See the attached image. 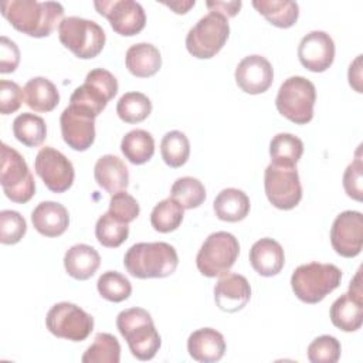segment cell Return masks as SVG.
Returning a JSON list of instances; mask_svg holds the SVG:
<instances>
[{"label": "cell", "mask_w": 363, "mask_h": 363, "mask_svg": "<svg viewBox=\"0 0 363 363\" xmlns=\"http://www.w3.org/2000/svg\"><path fill=\"white\" fill-rule=\"evenodd\" d=\"M0 183L6 197L14 203L24 204L35 193L34 177L24 157L6 143H1Z\"/></svg>", "instance_id": "obj_8"}, {"label": "cell", "mask_w": 363, "mask_h": 363, "mask_svg": "<svg viewBox=\"0 0 363 363\" xmlns=\"http://www.w3.org/2000/svg\"><path fill=\"white\" fill-rule=\"evenodd\" d=\"M342 281V271L333 264L308 262L299 265L291 277V286L298 299L318 303L335 291Z\"/></svg>", "instance_id": "obj_4"}, {"label": "cell", "mask_w": 363, "mask_h": 363, "mask_svg": "<svg viewBox=\"0 0 363 363\" xmlns=\"http://www.w3.org/2000/svg\"><path fill=\"white\" fill-rule=\"evenodd\" d=\"M250 262L261 277H274L284 268V248L274 238H261L250 250Z\"/></svg>", "instance_id": "obj_23"}, {"label": "cell", "mask_w": 363, "mask_h": 363, "mask_svg": "<svg viewBox=\"0 0 363 363\" xmlns=\"http://www.w3.org/2000/svg\"><path fill=\"white\" fill-rule=\"evenodd\" d=\"M152 112L150 99L142 92H126L116 104L118 116L126 123H139L145 121Z\"/></svg>", "instance_id": "obj_36"}, {"label": "cell", "mask_w": 363, "mask_h": 363, "mask_svg": "<svg viewBox=\"0 0 363 363\" xmlns=\"http://www.w3.org/2000/svg\"><path fill=\"white\" fill-rule=\"evenodd\" d=\"M252 6L272 26L279 28L292 27L299 17V6L291 0H254Z\"/></svg>", "instance_id": "obj_29"}, {"label": "cell", "mask_w": 363, "mask_h": 363, "mask_svg": "<svg viewBox=\"0 0 363 363\" xmlns=\"http://www.w3.org/2000/svg\"><path fill=\"white\" fill-rule=\"evenodd\" d=\"M330 244L345 258L357 257L363 248V216L360 211L340 213L330 228Z\"/></svg>", "instance_id": "obj_16"}, {"label": "cell", "mask_w": 363, "mask_h": 363, "mask_svg": "<svg viewBox=\"0 0 363 363\" xmlns=\"http://www.w3.org/2000/svg\"><path fill=\"white\" fill-rule=\"evenodd\" d=\"M34 170L52 193L67 191L75 177L74 166L69 159L51 146L40 149L34 160Z\"/></svg>", "instance_id": "obj_14"}, {"label": "cell", "mask_w": 363, "mask_h": 363, "mask_svg": "<svg viewBox=\"0 0 363 363\" xmlns=\"http://www.w3.org/2000/svg\"><path fill=\"white\" fill-rule=\"evenodd\" d=\"M108 213L119 221L129 224L139 216L140 207L133 196L126 193V190H122L111 196Z\"/></svg>", "instance_id": "obj_43"}, {"label": "cell", "mask_w": 363, "mask_h": 363, "mask_svg": "<svg viewBox=\"0 0 363 363\" xmlns=\"http://www.w3.org/2000/svg\"><path fill=\"white\" fill-rule=\"evenodd\" d=\"M45 326L57 337L82 342L94 330V318L75 303L58 302L48 311Z\"/></svg>", "instance_id": "obj_10"}, {"label": "cell", "mask_w": 363, "mask_h": 363, "mask_svg": "<svg viewBox=\"0 0 363 363\" xmlns=\"http://www.w3.org/2000/svg\"><path fill=\"white\" fill-rule=\"evenodd\" d=\"M329 316L332 323L343 332H356L360 329L363 323V289L360 269L350 281L349 291L332 303Z\"/></svg>", "instance_id": "obj_17"}, {"label": "cell", "mask_w": 363, "mask_h": 363, "mask_svg": "<svg viewBox=\"0 0 363 363\" xmlns=\"http://www.w3.org/2000/svg\"><path fill=\"white\" fill-rule=\"evenodd\" d=\"M3 17L20 33L30 37H48L64 20V7L58 1L3 0Z\"/></svg>", "instance_id": "obj_1"}, {"label": "cell", "mask_w": 363, "mask_h": 363, "mask_svg": "<svg viewBox=\"0 0 363 363\" xmlns=\"http://www.w3.org/2000/svg\"><path fill=\"white\" fill-rule=\"evenodd\" d=\"M170 197L177 201L184 210H191L200 207L206 200V189L204 184L191 176L179 177L172 189Z\"/></svg>", "instance_id": "obj_33"}, {"label": "cell", "mask_w": 363, "mask_h": 363, "mask_svg": "<svg viewBox=\"0 0 363 363\" xmlns=\"http://www.w3.org/2000/svg\"><path fill=\"white\" fill-rule=\"evenodd\" d=\"M96 11L106 17L112 30L121 35L132 37L146 26V14L140 3L133 0H96Z\"/></svg>", "instance_id": "obj_13"}, {"label": "cell", "mask_w": 363, "mask_h": 363, "mask_svg": "<svg viewBox=\"0 0 363 363\" xmlns=\"http://www.w3.org/2000/svg\"><path fill=\"white\" fill-rule=\"evenodd\" d=\"M20 64V50L14 41L9 37H0V72H14Z\"/></svg>", "instance_id": "obj_45"}, {"label": "cell", "mask_w": 363, "mask_h": 363, "mask_svg": "<svg viewBox=\"0 0 363 363\" xmlns=\"http://www.w3.org/2000/svg\"><path fill=\"white\" fill-rule=\"evenodd\" d=\"M160 155L170 167L183 166L190 156V142L180 130L167 132L160 142Z\"/></svg>", "instance_id": "obj_37"}, {"label": "cell", "mask_w": 363, "mask_h": 363, "mask_svg": "<svg viewBox=\"0 0 363 363\" xmlns=\"http://www.w3.org/2000/svg\"><path fill=\"white\" fill-rule=\"evenodd\" d=\"M121 345L111 333H96L94 343L81 357L82 363H119Z\"/></svg>", "instance_id": "obj_34"}, {"label": "cell", "mask_w": 363, "mask_h": 363, "mask_svg": "<svg viewBox=\"0 0 363 363\" xmlns=\"http://www.w3.org/2000/svg\"><path fill=\"white\" fill-rule=\"evenodd\" d=\"M301 64L312 72L326 71L335 60V43L325 31H311L302 37L298 45Z\"/></svg>", "instance_id": "obj_19"}, {"label": "cell", "mask_w": 363, "mask_h": 363, "mask_svg": "<svg viewBox=\"0 0 363 363\" xmlns=\"http://www.w3.org/2000/svg\"><path fill=\"white\" fill-rule=\"evenodd\" d=\"M240 254L238 240L227 231L210 234L201 244L196 265L201 275L207 278L221 277L235 264Z\"/></svg>", "instance_id": "obj_7"}, {"label": "cell", "mask_w": 363, "mask_h": 363, "mask_svg": "<svg viewBox=\"0 0 363 363\" xmlns=\"http://www.w3.org/2000/svg\"><path fill=\"white\" fill-rule=\"evenodd\" d=\"M14 138L28 147L43 145L47 138V125L44 119L31 112H23L13 121Z\"/></svg>", "instance_id": "obj_32"}, {"label": "cell", "mask_w": 363, "mask_h": 363, "mask_svg": "<svg viewBox=\"0 0 363 363\" xmlns=\"http://www.w3.org/2000/svg\"><path fill=\"white\" fill-rule=\"evenodd\" d=\"M241 4L242 3L240 0L238 1H207L206 3L207 9H210V11L224 16L227 20L230 17H234L240 11Z\"/></svg>", "instance_id": "obj_46"}, {"label": "cell", "mask_w": 363, "mask_h": 363, "mask_svg": "<svg viewBox=\"0 0 363 363\" xmlns=\"http://www.w3.org/2000/svg\"><path fill=\"white\" fill-rule=\"evenodd\" d=\"M362 145H359L353 162L346 167L343 173V189L346 194L356 200H363V160H362Z\"/></svg>", "instance_id": "obj_42"}, {"label": "cell", "mask_w": 363, "mask_h": 363, "mask_svg": "<svg viewBox=\"0 0 363 363\" xmlns=\"http://www.w3.org/2000/svg\"><path fill=\"white\" fill-rule=\"evenodd\" d=\"M94 177L98 186L111 194L126 190L129 184L128 167L123 160L115 155H104L96 160Z\"/></svg>", "instance_id": "obj_24"}, {"label": "cell", "mask_w": 363, "mask_h": 363, "mask_svg": "<svg viewBox=\"0 0 363 363\" xmlns=\"http://www.w3.org/2000/svg\"><path fill=\"white\" fill-rule=\"evenodd\" d=\"M184 208L172 197L159 201L150 214V224L159 233H172L177 230L183 221Z\"/></svg>", "instance_id": "obj_35"}, {"label": "cell", "mask_w": 363, "mask_h": 363, "mask_svg": "<svg viewBox=\"0 0 363 363\" xmlns=\"http://www.w3.org/2000/svg\"><path fill=\"white\" fill-rule=\"evenodd\" d=\"M24 101L34 112H51L60 102V92L50 79L34 77L24 85Z\"/></svg>", "instance_id": "obj_28"}, {"label": "cell", "mask_w": 363, "mask_h": 363, "mask_svg": "<svg viewBox=\"0 0 363 363\" xmlns=\"http://www.w3.org/2000/svg\"><path fill=\"white\" fill-rule=\"evenodd\" d=\"M116 328L132 354L139 360H150L160 349L162 339L150 313L143 308H129L116 316Z\"/></svg>", "instance_id": "obj_3"}, {"label": "cell", "mask_w": 363, "mask_h": 363, "mask_svg": "<svg viewBox=\"0 0 363 363\" xmlns=\"http://www.w3.org/2000/svg\"><path fill=\"white\" fill-rule=\"evenodd\" d=\"M347 78H349L350 86L356 92H359V94L363 92L362 91V55H357L354 58V61L350 64L349 72H347Z\"/></svg>", "instance_id": "obj_47"}, {"label": "cell", "mask_w": 363, "mask_h": 363, "mask_svg": "<svg viewBox=\"0 0 363 363\" xmlns=\"http://www.w3.org/2000/svg\"><path fill=\"white\" fill-rule=\"evenodd\" d=\"M123 265L129 275L139 279L166 278L176 271L179 257L167 242H138L125 252Z\"/></svg>", "instance_id": "obj_2"}, {"label": "cell", "mask_w": 363, "mask_h": 363, "mask_svg": "<svg viewBox=\"0 0 363 363\" xmlns=\"http://www.w3.org/2000/svg\"><path fill=\"white\" fill-rule=\"evenodd\" d=\"M316 101L315 85L299 75L286 78L275 99L278 112L294 123L305 125L313 118V106Z\"/></svg>", "instance_id": "obj_6"}, {"label": "cell", "mask_w": 363, "mask_h": 363, "mask_svg": "<svg viewBox=\"0 0 363 363\" xmlns=\"http://www.w3.org/2000/svg\"><path fill=\"white\" fill-rule=\"evenodd\" d=\"M24 99V89L14 82L9 79L0 81V112L3 115L14 113L20 109Z\"/></svg>", "instance_id": "obj_44"}, {"label": "cell", "mask_w": 363, "mask_h": 363, "mask_svg": "<svg viewBox=\"0 0 363 363\" xmlns=\"http://www.w3.org/2000/svg\"><path fill=\"white\" fill-rule=\"evenodd\" d=\"M58 38L65 48L81 60L96 57L106 41L105 31L98 23L77 16L65 17L60 23Z\"/></svg>", "instance_id": "obj_5"}, {"label": "cell", "mask_w": 363, "mask_h": 363, "mask_svg": "<svg viewBox=\"0 0 363 363\" xmlns=\"http://www.w3.org/2000/svg\"><path fill=\"white\" fill-rule=\"evenodd\" d=\"M235 82L238 88L250 95L264 94L274 81V68L271 62L258 54L244 57L235 68Z\"/></svg>", "instance_id": "obj_18"}, {"label": "cell", "mask_w": 363, "mask_h": 363, "mask_svg": "<svg viewBox=\"0 0 363 363\" xmlns=\"http://www.w3.org/2000/svg\"><path fill=\"white\" fill-rule=\"evenodd\" d=\"M121 150L132 164H143L155 155V139L147 130L133 129L122 138Z\"/></svg>", "instance_id": "obj_31"}, {"label": "cell", "mask_w": 363, "mask_h": 363, "mask_svg": "<svg viewBox=\"0 0 363 363\" xmlns=\"http://www.w3.org/2000/svg\"><path fill=\"white\" fill-rule=\"evenodd\" d=\"M264 189L268 201L279 210H291L302 199L296 167H281L269 163L264 173Z\"/></svg>", "instance_id": "obj_12"}, {"label": "cell", "mask_w": 363, "mask_h": 363, "mask_svg": "<svg viewBox=\"0 0 363 363\" xmlns=\"http://www.w3.org/2000/svg\"><path fill=\"white\" fill-rule=\"evenodd\" d=\"M187 352L201 363L218 362L225 353L224 336L213 328L197 329L187 339Z\"/></svg>", "instance_id": "obj_21"}, {"label": "cell", "mask_w": 363, "mask_h": 363, "mask_svg": "<svg viewBox=\"0 0 363 363\" xmlns=\"http://www.w3.org/2000/svg\"><path fill=\"white\" fill-rule=\"evenodd\" d=\"M27 231L24 217L14 210H3L0 213V241L4 245H13L21 241Z\"/></svg>", "instance_id": "obj_41"}, {"label": "cell", "mask_w": 363, "mask_h": 363, "mask_svg": "<svg viewBox=\"0 0 363 363\" xmlns=\"http://www.w3.org/2000/svg\"><path fill=\"white\" fill-rule=\"evenodd\" d=\"M95 118L89 111L69 104L60 118L64 142L77 152L89 149L95 140Z\"/></svg>", "instance_id": "obj_15"}, {"label": "cell", "mask_w": 363, "mask_h": 363, "mask_svg": "<svg viewBox=\"0 0 363 363\" xmlns=\"http://www.w3.org/2000/svg\"><path fill=\"white\" fill-rule=\"evenodd\" d=\"M251 298V286L245 277L240 274L225 272L220 277L214 286L216 305L228 313L241 311Z\"/></svg>", "instance_id": "obj_20"}, {"label": "cell", "mask_w": 363, "mask_h": 363, "mask_svg": "<svg viewBox=\"0 0 363 363\" xmlns=\"http://www.w3.org/2000/svg\"><path fill=\"white\" fill-rule=\"evenodd\" d=\"M228 20L221 14L210 11L189 30L186 35V48L193 57L208 60L220 52L228 40Z\"/></svg>", "instance_id": "obj_9"}, {"label": "cell", "mask_w": 363, "mask_h": 363, "mask_svg": "<svg viewBox=\"0 0 363 363\" xmlns=\"http://www.w3.org/2000/svg\"><path fill=\"white\" fill-rule=\"evenodd\" d=\"M96 289L104 299L115 303L128 299L132 294L129 279L118 271H106L101 274L96 281Z\"/></svg>", "instance_id": "obj_39"}, {"label": "cell", "mask_w": 363, "mask_h": 363, "mask_svg": "<svg viewBox=\"0 0 363 363\" xmlns=\"http://www.w3.org/2000/svg\"><path fill=\"white\" fill-rule=\"evenodd\" d=\"M303 142L292 133H277L269 142L271 163L281 167H296L302 157Z\"/></svg>", "instance_id": "obj_30"}, {"label": "cell", "mask_w": 363, "mask_h": 363, "mask_svg": "<svg viewBox=\"0 0 363 363\" xmlns=\"http://www.w3.org/2000/svg\"><path fill=\"white\" fill-rule=\"evenodd\" d=\"M95 235L101 245L106 248H116L128 240L129 227L126 223L119 221L106 211L95 224Z\"/></svg>", "instance_id": "obj_38"}, {"label": "cell", "mask_w": 363, "mask_h": 363, "mask_svg": "<svg viewBox=\"0 0 363 363\" xmlns=\"http://www.w3.org/2000/svg\"><path fill=\"white\" fill-rule=\"evenodd\" d=\"M340 343L335 336L322 335L308 346V359L312 363H336L340 357Z\"/></svg>", "instance_id": "obj_40"}, {"label": "cell", "mask_w": 363, "mask_h": 363, "mask_svg": "<svg viewBox=\"0 0 363 363\" xmlns=\"http://www.w3.org/2000/svg\"><path fill=\"white\" fill-rule=\"evenodd\" d=\"M125 64L129 72L138 78H149L162 67L160 51L150 43H138L128 48Z\"/></svg>", "instance_id": "obj_26"}, {"label": "cell", "mask_w": 363, "mask_h": 363, "mask_svg": "<svg viewBox=\"0 0 363 363\" xmlns=\"http://www.w3.org/2000/svg\"><path fill=\"white\" fill-rule=\"evenodd\" d=\"M116 94L118 81L115 75L108 69L95 68L86 74L85 82L72 92L69 104L81 106L98 116Z\"/></svg>", "instance_id": "obj_11"}, {"label": "cell", "mask_w": 363, "mask_h": 363, "mask_svg": "<svg viewBox=\"0 0 363 363\" xmlns=\"http://www.w3.org/2000/svg\"><path fill=\"white\" fill-rule=\"evenodd\" d=\"M164 6L170 7L176 14H186L194 4V0H187V1H162Z\"/></svg>", "instance_id": "obj_48"}, {"label": "cell", "mask_w": 363, "mask_h": 363, "mask_svg": "<svg viewBox=\"0 0 363 363\" xmlns=\"http://www.w3.org/2000/svg\"><path fill=\"white\" fill-rule=\"evenodd\" d=\"M250 199L248 196L235 187H227L221 190L214 199L213 208L216 216L221 221L237 223L244 220L250 213Z\"/></svg>", "instance_id": "obj_27"}, {"label": "cell", "mask_w": 363, "mask_h": 363, "mask_svg": "<svg viewBox=\"0 0 363 363\" xmlns=\"http://www.w3.org/2000/svg\"><path fill=\"white\" fill-rule=\"evenodd\" d=\"M101 265L98 251L88 244H75L64 255V268L69 277L78 281L89 279Z\"/></svg>", "instance_id": "obj_25"}, {"label": "cell", "mask_w": 363, "mask_h": 363, "mask_svg": "<svg viewBox=\"0 0 363 363\" xmlns=\"http://www.w3.org/2000/svg\"><path fill=\"white\" fill-rule=\"evenodd\" d=\"M31 223L41 235L60 237L69 225L68 210L57 201H41L31 213Z\"/></svg>", "instance_id": "obj_22"}]
</instances>
